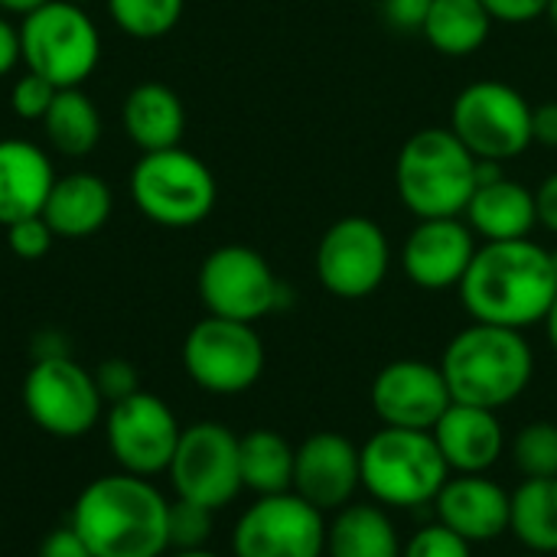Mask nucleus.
Masks as SVG:
<instances>
[{
    "mask_svg": "<svg viewBox=\"0 0 557 557\" xmlns=\"http://www.w3.org/2000/svg\"><path fill=\"white\" fill-rule=\"evenodd\" d=\"M457 290L473 323L525 333L545 320L557 297L552 251L532 238L480 242Z\"/></svg>",
    "mask_w": 557,
    "mask_h": 557,
    "instance_id": "f257e3e1",
    "label": "nucleus"
},
{
    "mask_svg": "<svg viewBox=\"0 0 557 557\" xmlns=\"http://www.w3.org/2000/svg\"><path fill=\"white\" fill-rule=\"evenodd\" d=\"M166 512L170 503L150 480L121 470L78 493L69 525L95 557H160L170 552Z\"/></svg>",
    "mask_w": 557,
    "mask_h": 557,
    "instance_id": "f03ea898",
    "label": "nucleus"
},
{
    "mask_svg": "<svg viewBox=\"0 0 557 557\" xmlns=\"http://www.w3.org/2000/svg\"><path fill=\"white\" fill-rule=\"evenodd\" d=\"M441 372L457 405L503 411L529 392L535 352L522 330L473 323L447 343Z\"/></svg>",
    "mask_w": 557,
    "mask_h": 557,
    "instance_id": "7ed1b4c3",
    "label": "nucleus"
},
{
    "mask_svg": "<svg viewBox=\"0 0 557 557\" xmlns=\"http://www.w3.org/2000/svg\"><path fill=\"white\" fill-rule=\"evenodd\" d=\"M476 166L480 160L450 127H421L401 144L395 160L398 199L414 219L463 215L480 183Z\"/></svg>",
    "mask_w": 557,
    "mask_h": 557,
    "instance_id": "20e7f679",
    "label": "nucleus"
},
{
    "mask_svg": "<svg viewBox=\"0 0 557 557\" xmlns=\"http://www.w3.org/2000/svg\"><path fill=\"white\" fill-rule=\"evenodd\" d=\"M362 490L385 509L434 506L450 467L431 431L382 428L362 447Z\"/></svg>",
    "mask_w": 557,
    "mask_h": 557,
    "instance_id": "39448f33",
    "label": "nucleus"
},
{
    "mask_svg": "<svg viewBox=\"0 0 557 557\" xmlns=\"http://www.w3.org/2000/svg\"><path fill=\"white\" fill-rule=\"evenodd\" d=\"M131 196L144 219L163 228H189L215 209V176L189 150L170 147L144 153L131 173Z\"/></svg>",
    "mask_w": 557,
    "mask_h": 557,
    "instance_id": "423d86ee",
    "label": "nucleus"
},
{
    "mask_svg": "<svg viewBox=\"0 0 557 557\" xmlns=\"http://www.w3.org/2000/svg\"><path fill=\"white\" fill-rule=\"evenodd\" d=\"M20 52L26 69L55 88H78L101 59V36L78 3L49 0L23 16Z\"/></svg>",
    "mask_w": 557,
    "mask_h": 557,
    "instance_id": "0eeeda50",
    "label": "nucleus"
},
{
    "mask_svg": "<svg viewBox=\"0 0 557 557\" xmlns=\"http://www.w3.org/2000/svg\"><path fill=\"white\" fill-rule=\"evenodd\" d=\"M450 131L476 160L493 163H509L535 144L532 104L519 88L496 78L473 82L454 98Z\"/></svg>",
    "mask_w": 557,
    "mask_h": 557,
    "instance_id": "6e6552de",
    "label": "nucleus"
},
{
    "mask_svg": "<svg viewBox=\"0 0 557 557\" xmlns=\"http://www.w3.org/2000/svg\"><path fill=\"white\" fill-rule=\"evenodd\" d=\"M186 375L209 395H242L264 372V343L255 323L225 317L199 320L183 343Z\"/></svg>",
    "mask_w": 557,
    "mask_h": 557,
    "instance_id": "1a4fd4ad",
    "label": "nucleus"
},
{
    "mask_svg": "<svg viewBox=\"0 0 557 557\" xmlns=\"http://www.w3.org/2000/svg\"><path fill=\"white\" fill-rule=\"evenodd\" d=\"M317 281L339 300L372 297L392 268V245L385 228L366 215H346L333 222L317 245Z\"/></svg>",
    "mask_w": 557,
    "mask_h": 557,
    "instance_id": "9d476101",
    "label": "nucleus"
},
{
    "mask_svg": "<svg viewBox=\"0 0 557 557\" xmlns=\"http://www.w3.org/2000/svg\"><path fill=\"white\" fill-rule=\"evenodd\" d=\"M95 375L69 356H42L23 379V405L33 424L52 437H85L101 418Z\"/></svg>",
    "mask_w": 557,
    "mask_h": 557,
    "instance_id": "9b49d317",
    "label": "nucleus"
},
{
    "mask_svg": "<svg viewBox=\"0 0 557 557\" xmlns=\"http://www.w3.org/2000/svg\"><path fill=\"white\" fill-rule=\"evenodd\" d=\"M235 557H326V519L294 490L258 496L232 532Z\"/></svg>",
    "mask_w": 557,
    "mask_h": 557,
    "instance_id": "f8f14e48",
    "label": "nucleus"
},
{
    "mask_svg": "<svg viewBox=\"0 0 557 557\" xmlns=\"http://www.w3.org/2000/svg\"><path fill=\"white\" fill-rule=\"evenodd\" d=\"M166 473L180 499L199 503L212 512L225 509L245 490L238 467V434L219 421L183 428Z\"/></svg>",
    "mask_w": 557,
    "mask_h": 557,
    "instance_id": "ddd939ff",
    "label": "nucleus"
},
{
    "mask_svg": "<svg viewBox=\"0 0 557 557\" xmlns=\"http://www.w3.org/2000/svg\"><path fill=\"white\" fill-rule=\"evenodd\" d=\"M281 294L271 264L248 245H222L199 268V297L212 317L258 323L281 307Z\"/></svg>",
    "mask_w": 557,
    "mask_h": 557,
    "instance_id": "4468645a",
    "label": "nucleus"
},
{
    "mask_svg": "<svg viewBox=\"0 0 557 557\" xmlns=\"http://www.w3.org/2000/svg\"><path fill=\"white\" fill-rule=\"evenodd\" d=\"M108 447L114 463L131 476H157L170 470V460L180 444V421L170 405L150 392H134L111 405L108 421Z\"/></svg>",
    "mask_w": 557,
    "mask_h": 557,
    "instance_id": "2eb2a0df",
    "label": "nucleus"
},
{
    "mask_svg": "<svg viewBox=\"0 0 557 557\" xmlns=\"http://www.w3.org/2000/svg\"><path fill=\"white\" fill-rule=\"evenodd\" d=\"M450 405L454 398L441 366L398 359L372 379V411L379 414L382 428L434 431Z\"/></svg>",
    "mask_w": 557,
    "mask_h": 557,
    "instance_id": "dca6fc26",
    "label": "nucleus"
},
{
    "mask_svg": "<svg viewBox=\"0 0 557 557\" xmlns=\"http://www.w3.org/2000/svg\"><path fill=\"white\" fill-rule=\"evenodd\" d=\"M476 248L480 238L463 222V215L418 219L401 248V268L408 281L421 290H450L460 287Z\"/></svg>",
    "mask_w": 557,
    "mask_h": 557,
    "instance_id": "f3484780",
    "label": "nucleus"
},
{
    "mask_svg": "<svg viewBox=\"0 0 557 557\" xmlns=\"http://www.w3.org/2000/svg\"><path fill=\"white\" fill-rule=\"evenodd\" d=\"M362 490L359 447L339 431H317L297 447L294 493L320 512H336Z\"/></svg>",
    "mask_w": 557,
    "mask_h": 557,
    "instance_id": "a211bd4d",
    "label": "nucleus"
},
{
    "mask_svg": "<svg viewBox=\"0 0 557 557\" xmlns=\"http://www.w3.org/2000/svg\"><path fill=\"white\" fill-rule=\"evenodd\" d=\"M437 522L467 539L470 545H490L509 532L512 493L486 473H450L434 499Z\"/></svg>",
    "mask_w": 557,
    "mask_h": 557,
    "instance_id": "6ab92c4d",
    "label": "nucleus"
},
{
    "mask_svg": "<svg viewBox=\"0 0 557 557\" xmlns=\"http://www.w3.org/2000/svg\"><path fill=\"white\" fill-rule=\"evenodd\" d=\"M431 434L450 473H490L506 450V431L499 424V411H486L473 405L454 401Z\"/></svg>",
    "mask_w": 557,
    "mask_h": 557,
    "instance_id": "aec40b11",
    "label": "nucleus"
},
{
    "mask_svg": "<svg viewBox=\"0 0 557 557\" xmlns=\"http://www.w3.org/2000/svg\"><path fill=\"white\" fill-rule=\"evenodd\" d=\"M463 222L473 228L480 242H516V238H532V228H539V212H535V193L522 186L519 180L493 176L476 183Z\"/></svg>",
    "mask_w": 557,
    "mask_h": 557,
    "instance_id": "412c9836",
    "label": "nucleus"
},
{
    "mask_svg": "<svg viewBox=\"0 0 557 557\" xmlns=\"http://www.w3.org/2000/svg\"><path fill=\"white\" fill-rule=\"evenodd\" d=\"M55 170L42 147L33 140H0V225H13L29 215H42Z\"/></svg>",
    "mask_w": 557,
    "mask_h": 557,
    "instance_id": "4be33fe9",
    "label": "nucleus"
},
{
    "mask_svg": "<svg viewBox=\"0 0 557 557\" xmlns=\"http://www.w3.org/2000/svg\"><path fill=\"white\" fill-rule=\"evenodd\" d=\"M111 209L114 196L101 176L65 173L55 176L42 206V219L49 222L55 238H88L111 219Z\"/></svg>",
    "mask_w": 557,
    "mask_h": 557,
    "instance_id": "5701e85b",
    "label": "nucleus"
},
{
    "mask_svg": "<svg viewBox=\"0 0 557 557\" xmlns=\"http://www.w3.org/2000/svg\"><path fill=\"white\" fill-rule=\"evenodd\" d=\"M121 121L127 137L144 153H153V150L180 147L186 131V108L173 88L160 82H144L124 98Z\"/></svg>",
    "mask_w": 557,
    "mask_h": 557,
    "instance_id": "b1692460",
    "label": "nucleus"
},
{
    "mask_svg": "<svg viewBox=\"0 0 557 557\" xmlns=\"http://www.w3.org/2000/svg\"><path fill=\"white\" fill-rule=\"evenodd\" d=\"M401 535L379 503H349L326 522V557H401Z\"/></svg>",
    "mask_w": 557,
    "mask_h": 557,
    "instance_id": "393cba45",
    "label": "nucleus"
},
{
    "mask_svg": "<svg viewBox=\"0 0 557 557\" xmlns=\"http://www.w3.org/2000/svg\"><path fill=\"white\" fill-rule=\"evenodd\" d=\"M493 13L483 0H431L421 36L450 59L473 55L493 33Z\"/></svg>",
    "mask_w": 557,
    "mask_h": 557,
    "instance_id": "a878e982",
    "label": "nucleus"
},
{
    "mask_svg": "<svg viewBox=\"0 0 557 557\" xmlns=\"http://www.w3.org/2000/svg\"><path fill=\"white\" fill-rule=\"evenodd\" d=\"M294 460L297 450L277 431L258 428L238 437V467L242 486L255 496H277L294 490Z\"/></svg>",
    "mask_w": 557,
    "mask_h": 557,
    "instance_id": "bb28decb",
    "label": "nucleus"
},
{
    "mask_svg": "<svg viewBox=\"0 0 557 557\" xmlns=\"http://www.w3.org/2000/svg\"><path fill=\"white\" fill-rule=\"evenodd\" d=\"M509 532L525 552L557 557V476L519 483L512 493Z\"/></svg>",
    "mask_w": 557,
    "mask_h": 557,
    "instance_id": "cd10ccee",
    "label": "nucleus"
},
{
    "mask_svg": "<svg viewBox=\"0 0 557 557\" xmlns=\"http://www.w3.org/2000/svg\"><path fill=\"white\" fill-rule=\"evenodd\" d=\"M42 131L62 157H85L101 140V114L82 88H59L42 117Z\"/></svg>",
    "mask_w": 557,
    "mask_h": 557,
    "instance_id": "c85d7f7f",
    "label": "nucleus"
},
{
    "mask_svg": "<svg viewBox=\"0 0 557 557\" xmlns=\"http://www.w3.org/2000/svg\"><path fill=\"white\" fill-rule=\"evenodd\" d=\"M183 3L186 0H108V13L121 33L134 39H160L180 23Z\"/></svg>",
    "mask_w": 557,
    "mask_h": 557,
    "instance_id": "c756f323",
    "label": "nucleus"
},
{
    "mask_svg": "<svg viewBox=\"0 0 557 557\" xmlns=\"http://www.w3.org/2000/svg\"><path fill=\"white\" fill-rule=\"evenodd\" d=\"M512 463L522 480H548L557 476V424L555 421H529L512 437Z\"/></svg>",
    "mask_w": 557,
    "mask_h": 557,
    "instance_id": "7c9ffc66",
    "label": "nucleus"
},
{
    "mask_svg": "<svg viewBox=\"0 0 557 557\" xmlns=\"http://www.w3.org/2000/svg\"><path fill=\"white\" fill-rule=\"evenodd\" d=\"M166 539L173 552L206 548V542L212 539V509L176 496L166 512Z\"/></svg>",
    "mask_w": 557,
    "mask_h": 557,
    "instance_id": "2f4dec72",
    "label": "nucleus"
},
{
    "mask_svg": "<svg viewBox=\"0 0 557 557\" xmlns=\"http://www.w3.org/2000/svg\"><path fill=\"white\" fill-rule=\"evenodd\" d=\"M401 557H473V545L447 525L431 522L405 542Z\"/></svg>",
    "mask_w": 557,
    "mask_h": 557,
    "instance_id": "473e14b6",
    "label": "nucleus"
},
{
    "mask_svg": "<svg viewBox=\"0 0 557 557\" xmlns=\"http://www.w3.org/2000/svg\"><path fill=\"white\" fill-rule=\"evenodd\" d=\"M55 91L59 88L52 82H46L42 75H36V72L26 69L13 82V88H10V108L23 121H42L46 111H49V104H52V98H55Z\"/></svg>",
    "mask_w": 557,
    "mask_h": 557,
    "instance_id": "72a5a7b5",
    "label": "nucleus"
},
{
    "mask_svg": "<svg viewBox=\"0 0 557 557\" xmlns=\"http://www.w3.org/2000/svg\"><path fill=\"white\" fill-rule=\"evenodd\" d=\"M52 228L42 215H29V219H20L13 225H7V245L16 258L23 261H39L42 255H49L52 248Z\"/></svg>",
    "mask_w": 557,
    "mask_h": 557,
    "instance_id": "f704fd0d",
    "label": "nucleus"
},
{
    "mask_svg": "<svg viewBox=\"0 0 557 557\" xmlns=\"http://www.w3.org/2000/svg\"><path fill=\"white\" fill-rule=\"evenodd\" d=\"M91 375H95V385H98V392H101V398L108 405H114V401L140 392L137 388V369L131 362H124V359H108Z\"/></svg>",
    "mask_w": 557,
    "mask_h": 557,
    "instance_id": "c9c22d12",
    "label": "nucleus"
},
{
    "mask_svg": "<svg viewBox=\"0 0 557 557\" xmlns=\"http://www.w3.org/2000/svg\"><path fill=\"white\" fill-rule=\"evenodd\" d=\"M428 7H431V0H382V13H385L388 26L405 29V33H421Z\"/></svg>",
    "mask_w": 557,
    "mask_h": 557,
    "instance_id": "e433bc0d",
    "label": "nucleus"
},
{
    "mask_svg": "<svg viewBox=\"0 0 557 557\" xmlns=\"http://www.w3.org/2000/svg\"><path fill=\"white\" fill-rule=\"evenodd\" d=\"M483 7L499 23H529V20L545 16L548 0H483Z\"/></svg>",
    "mask_w": 557,
    "mask_h": 557,
    "instance_id": "4c0bfd02",
    "label": "nucleus"
},
{
    "mask_svg": "<svg viewBox=\"0 0 557 557\" xmlns=\"http://www.w3.org/2000/svg\"><path fill=\"white\" fill-rule=\"evenodd\" d=\"M39 557H95L88 552L85 539L72 529V525H62L55 532H49L39 545Z\"/></svg>",
    "mask_w": 557,
    "mask_h": 557,
    "instance_id": "58836bf2",
    "label": "nucleus"
},
{
    "mask_svg": "<svg viewBox=\"0 0 557 557\" xmlns=\"http://www.w3.org/2000/svg\"><path fill=\"white\" fill-rule=\"evenodd\" d=\"M535 212H539V225L545 232L557 235V170L539 183V189H535Z\"/></svg>",
    "mask_w": 557,
    "mask_h": 557,
    "instance_id": "ea45409f",
    "label": "nucleus"
},
{
    "mask_svg": "<svg viewBox=\"0 0 557 557\" xmlns=\"http://www.w3.org/2000/svg\"><path fill=\"white\" fill-rule=\"evenodd\" d=\"M532 140L557 150V101H542L532 108Z\"/></svg>",
    "mask_w": 557,
    "mask_h": 557,
    "instance_id": "a19ab883",
    "label": "nucleus"
},
{
    "mask_svg": "<svg viewBox=\"0 0 557 557\" xmlns=\"http://www.w3.org/2000/svg\"><path fill=\"white\" fill-rule=\"evenodd\" d=\"M16 62H23V52H20V29L0 16V78L10 75V72L16 69Z\"/></svg>",
    "mask_w": 557,
    "mask_h": 557,
    "instance_id": "79ce46f5",
    "label": "nucleus"
},
{
    "mask_svg": "<svg viewBox=\"0 0 557 557\" xmlns=\"http://www.w3.org/2000/svg\"><path fill=\"white\" fill-rule=\"evenodd\" d=\"M42 3H49V0H0V7H3V10H10V13H20V16H26V13L39 10Z\"/></svg>",
    "mask_w": 557,
    "mask_h": 557,
    "instance_id": "37998d69",
    "label": "nucleus"
},
{
    "mask_svg": "<svg viewBox=\"0 0 557 557\" xmlns=\"http://www.w3.org/2000/svg\"><path fill=\"white\" fill-rule=\"evenodd\" d=\"M542 326H545V336H548V346L557 352V297L555 304L548 307V313H545V320H542Z\"/></svg>",
    "mask_w": 557,
    "mask_h": 557,
    "instance_id": "c03bdc74",
    "label": "nucleus"
},
{
    "mask_svg": "<svg viewBox=\"0 0 557 557\" xmlns=\"http://www.w3.org/2000/svg\"><path fill=\"white\" fill-rule=\"evenodd\" d=\"M173 557H219V555H212V552L199 548V552H173Z\"/></svg>",
    "mask_w": 557,
    "mask_h": 557,
    "instance_id": "a18cd8bd",
    "label": "nucleus"
},
{
    "mask_svg": "<svg viewBox=\"0 0 557 557\" xmlns=\"http://www.w3.org/2000/svg\"><path fill=\"white\" fill-rule=\"evenodd\" d=\"M545 16L552 20V26L557 29V0H548V10H545Z\"/></svg>",
    "mask_w": 557,
    "mask_h": 557,
    "instance_id": "49530a36",
    "label": "nucleus"
},
{
    "mask_svg": "<svg viewBox=\"0 0 557 557\" xmlns=\"http://www.w3.org/2000/svg\"><path fill=\"white\" fill-rule=\"evenodd\" d=\"M552 251V268H555V277H557V248H548Z\"/></svg>",
    "mask_w": 557,
    "mask_h": 557,
    "instance_id": "de8ad7c7",
    "label": "nucleus"
},
{
    "mask_svg": "<svg viewBox=\"0 0 557 557\" xmlns=\"http://www.w3.org/2000/svg\"><path fill=\"white\" fill-rule=\"evenodd\" d=\"M69 3H78V7H85V3H91V0H69Z\"/></svg>",
    "mask_w": 557,
    "mask_h": 557,
    "instance_id": "09e8293b",
    "label": "nucleus"
},
{
    "mask_svg": "<svg viewBox=\"0 0 557 557\" xmlns=\"http://www.w3.org/2000/svg\"><path fill=\"white\" fill-rule=\"evenodd\" d=\"M519 557H548V555H535V552H525V555H519Z\"/></svg>",
    "mask_w": 557,
    "mask_h": 557,
    "instance_id": "8fccbe9b",
    "label": "nucleus"
}]
</instances>
